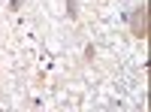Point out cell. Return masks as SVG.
Segmentation results:
<instances>
[{
    "mask_svg": "<svg viewBox=\"0 0 151 112\" xmlns=\"http://www.w3.org/2000/svg\"><path fill=\"white\" fill-rule=\"evenodd\" d=\"M18 6H21V0H9V9H12V12H15Z\"/></svg>",
    "mask_w": 151,
    "mask_h": 112,
    "instance_id": "cell-4",
    "label": "cell"
},
{
    "mask_svg": "<svg viewBox=\"0 0 151 112\" xmlns=\"http://www.w3.org/2000/svg\"><path fill=\"white\" fill-rule=\"evenodd\" d=\"M76 12H79V6H76V0H67V15L76 18Z\"/></svg>",
    "mask_w": 151,
    "mask_h": 112,
    "instance_id": "cell-2",
    "label": "cell"
},
{
    "mask_svg": "<svg viewBox=\"0 0 151 112\" xmlns=\"http://www.w3.org/2000/svg\"><path fill=\"white\" fill-rule=\"evenodd\" d=\"M130 30L136 40H148V6L145 3L130 12Z\"/></svg>",
    "mask_w": 151,
    "mask_h": 112,
    "instance_id": "cell-1",
    "label": "cell"
},
{
    "mask_svg": "<svg viewBox=\"0 0 151 112\" xmlns=\"http://www.w3.org/2000/svg\"><path fill=\"white\" fill-rule=\"evenodd\" d=\"M97 58V48L94 46H85V61H94Z\"/></svg>",
    "mask_w": 151,
    "mask_h": 112,
    "instance_id": "cell-3",
    "label": "cell"
}]
</instances>
